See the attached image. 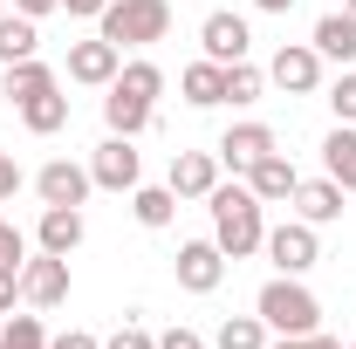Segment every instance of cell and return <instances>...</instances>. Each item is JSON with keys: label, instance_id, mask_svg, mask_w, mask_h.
Listing matches in <instances>:
<instances>
[{"label": "cell", "instance_id": "1", "mask_svg": "<svg viewBox=\"0 0 356 349\" xmlns=\"http://www.w3.org/2000/svg\"><path fill=\"white\" fill-rule=\"evenodd\" d=\"M213 240H220L226 261H247V254H261L267 240V219H261V199L247 192V185H213Z\"/></svg>", "mask_w": 356, "mask_h": 349}, {"label": "cell", "instance_id": "2", "mask_svg": "<svg viewBox=\"0 0 356 349\" xmlns=\"http://www.w3.org/2000/svg\"><path fill=\"white\" fill-rule=\"evenodd\" d=\"M254 315H261L274 336H315V322H322V302L302 288V274H274L261 295H254Z\"/></svg>", "mask_w": 356, "mask_h": 349}, {"label": "cell", "instance_id": "3", "mask_svg": "<svg viewBox=\"0 0 356 349\" xmlns=\"http://www.w3.org/2000/svg\"><path fill=\"white\" fill-rule=\"evenodd\" d=\"M172 35V0H110L103 7V42L117 48H151Z\"/></svg>", "mask_w": 356, "mask_h": 349}, {"label": "cell", "instance_id": "4", "mask_svg": "<svg viewBox=\"0 0 356 349\" xmlns=\"http://www.w3.org/2000/svg\"><path fill=\"white\" fill-rule=\"evenodd\" d=\"M261 247H267V261H274V274H309V267L322 261V240H315L309 219H288V226H274Z\"/></svg>", "mask_w": 356, "mask_h": 349}, {"label": "cell", "instance_id": "5", "mask_svg": "<svg viewBox=\"0 0 356 349\" xmlns=\"http://www.w3.org/2000/svg\"><path fill=\"white\" fill-rule=\"evenodd\" d=\"M172 274H178V288H185V295H213V288L226 281L220 240H185V247H178V261H172Z\"/></svg>", "mask_w": 356, "mask_h": 349}, {"label": "cell", "instance_id": "6", "mask_svg": "<svg viewBox=\"0 0 356 349\" xmlns=\"http://www.w3.org/2000/svg\"><path fill=\"white\" fill-rule=\"evenodd\" d=\"M89 178H96L103 192H137V144L110 131L96 151H89Z\"/></svg>", "mask_w": 356, "mask_h": 349}, {"label": "cell", "instance_id": "7", "mask_svg": "<svg viewBox=\"0 0 356 349\" xmlns=\"http://www.w3.org/2000/svg\"><path fill=\"white\" fill-rule=\"evenodd\" d=\"M267 83L288 89V96H309V89L322 83V55H315V42H288L274 62H267Z\"/></svg>", "mask_w": 356, "mask_h": 349}, {"label": "cell", "instance_id": "8", "mask_svg": "<svg viewBox=\"0 0 356 349\" xmlns=\"http://www.w3.org/2000/svg\"><path fill=\"white\" fill-rule=\"evenodd\" d=\"M21 302H35V308L69 302V261H62V254H35V261H21Z\"/></svg>", "mask_w": 356, "mask_h": 349}, {"label": "cell", "instance_id": "9", "mask_svg": "<svg viewBox=\"0 0 356 349\" xmlns=\"http://www.w3.org/2000/svg\"><path fill=\"white\" fill-rule=\"evenodd\" d=\"M117 69H124V48L117 42H76L69 48V83H89V89H110L117 83Z\"/></svg>", "mask_w": 356, "mask_h": 349}, {"label": "cell", "instance_id": "10", "mask_svg": "<svg viewBox=\"0 0 356 349\" xmlns=\"http://www.w3.org/2000/svg\"><path fill=\"white\" fill-rule=\"evenodd\" d=\"M199 48H206V62H247V48H254V35H247V21L240 14H206V28H199Z\"/></svg>", "mask_w": 356, "mask_h": 349}, {"label": "cell", "instance_id": "11", "mask_svg": "<svg viewBox=\"0 0 356 349\" xmlns=\"http://www.w3.org/2000/svg\"><path fill=\"white\" fill-rule=\"evenodd\" d=\"M89 165H69V158H55V165H42L35 172V192H42V206H83L89 199Z\"/></svg>", "mask_w": 356, "mask_h": 349}, {"label": "cell", "instance_id": "12", "mask_svg": "<svg viewBox=\"0 0 356 349\" xmlns=\"http://www.w3.org/2000/svg\"><path fill=\"white\" fill-rule=\"evenodd\" d=\"M220 185V151H172V192L178 199H213Z\"/></svg>", "mask_w": 356, "mask_h": 349}, {"label": "cell", "instance_id": "13", "mask_svg": "<svg viewBox=\"0 0 356 349\" xmlns=\"http://www.w3.org/2000/svg\"><path fill=\"white\" fill-rule=\"evenodd\" d=\"M295 185H302V172H295L281 151H267L261 165H247V192H254L261 206H274V199H295Z\"/></svg>", "mask_w": 356, "mask_h": 349}, {"label": "cell", "instance_id": "14", "mask_svg": "<svg viewBox=\"0 0 356 349\" xmlns=\"http://www.w3.org/2000/svg\"><path fill=\"white\" fill-rule=\"evenodd\" d=\"M35 240H42V254H62L69 261L83 247V206H42V233Z\"/></svg>", "mask_w": 356, "mask_h": 349}, {"label": "cell", "instance_id": "15", "mask_svg": "<svg viewBox=\"0 0 356 349\" xmlns=\"http://www.w3.org/2000/svg\"><path fill=\"white\" fill-rule=\"evenodd\" d=\"M267 151H274V131H267V124H233V131L220 137V165H233V172L261 165Z\"/></svg>", "mask_w": 356, "mask_h": 349}, {"label": "cell", "instance_id": "16", "mask_svg": "<svg viewBox=\"0 0 356 349\" xmlns=\"http://www.w3.org/2000/svg\"><path fill=\"white\" fill-rule=\"evenodd\" d=\"M295 213L309 219V226L343 219V185H336V178H302V185H295Z\"/></svg>", "mask_w": 356, "mask_h": 349}, {"label": "cell", "instance_id": "17", "mask_svg": "<svg viewBox=\"0 0 356 349\" xmlns=\"http://www.w3.org/2000/svg\"><path fill=\"white\" fill-rule=\"evenodd\" d=\"M322 172L336 178L343 192H356V131L350 124H336V131L322 137Z\"/></svg>", "mask_w": 356, "mask_h": 349}, {"label": "cell", "instance_id": "18", "mask_svg": "<svg viewBox=\"0 0 356 349\" xmlns=\"http://www.w3.org/2000/svg\"><path fill=\"white\" fill-rule=\"evenodd\" d=\"M178 89H185L192 110H213V103H226V69L220 62H192V69L178 76Z\"/></svg>", "mask_w": 356, "mask_h": 349}, {"label": "cell", "instance_id": "19", "mask_svg": "<svg viewBox=\"0 0 356 349\" xmlns=\"http://www.w3.org/2000/svg\"><path fill=\"white\" fill-rule=\"evenodd\" d=\"M21 124H28L35 137H55L62 124H69V96H62V89H42V96H28V103H21Z\"/></svg>", "mask_w": 356, "mask_h": 349}, {"label": "cell", "instance_id": "20", "mask_svg": "<svg viewBox=\"0 0 356 349\" xmlns=\"http://www.w3.org/2000/svg\"><path fill=\"white\" fill-rule=\"evenodd\" d=\"M315 55H322V62H356V28L343 14H322V21H315Z\"/></svg>", "mask_w": 356, "mask_h": 349}, {"label": "cell", "instance_id": "21", "mask_svg": "<svg viewBox=\"0 0 356 349\" xmlns=\"http://www.w3.org/2000/svg\"><path fill=\"white\" fill-rule=\"evenodd\" d=\"M131 213H137V226H151V233H158V226H172L178 192H172V185H137V192H131Z\"/></svg>", "mask_w": 356, "mask_h": 349}, {"label": "cell", "instance_id": "22", "mask_svg": "<svg viewBox=\"0 0 356 349\" xmlns=\"http://www.w3.org/2000/svg\"><path fill=\"white\" fill-rule=\"evenodd\" d=\"M42 89H55V69L48 62H7V83H0V96H14V103H28V96H42Z\"/></svg>", "mask_w": 356, "mask_h": 349}, {"label": "cell", "instance_id": "23", "mask_svg": "<svg viewBox=\"0 0 356 349\" xmlns=\"http://www.w3.org/2000/svg\"><path fill=\"white\" fill-rule=\"evenodd\" d=\"M103 117H110V131H117V137L151 131V103H137V96H124V89H110V96H103Z\"/></svg>", "mask_w": 356, "mask_h": 349}, {"label": "cell", "instance_id": "24", "mask_svg": "<svg viewBox=\"0 0 356 349\" xmlns=\"http://www.w3.org/2000/svg\"><path fill=\"white\" fill-rule=\"evenodd\" d=\"M35 48H42V35L28 14H0V62H28Z\"/></svg>", "mask_w": 356, "mask_h": 349}, {"label": "cell", "instance_id": "25", "mask_svg": "<svg viewBox=\"0 0 356 349\" xmlns=\"http://www.w3.org/2000/svg\"><path fill=\"white\" fill-rule=\"evenodd\" d=\"M110 89H124V96H137V103H158V89H165V69H158V62H124Z\"/></svg>", "mask_w": 356, "mask_h": 349}, {"label": "cell", "instance_id": "26", "mask_svg": "<svg viewBox=\"0 0 356 349\" xmlns=\"http://www.w3.org/2000/svg\"><path fill=\"white\" fill-rule=\"evenodd\" d=\"M213 349H267V322L261 315H226L220 336H213Z\"/></svg>", "mask_w": 356, "mask_h": 349}, {"label": "cell", "instance_id": "27", "mask_svg": "<svg viewBox=\"0 0 356 349\" xmlns=\"http://www.w3.org/2000/svg\"><path fill=\"white\" fill-rule=\"evenodd\" d=\"M0 349H48L42 315H7V322H0Z\"/></svg>", "mask_w": 356, "mask_h": 349}, {"label": "cell", "instance_id": "28", "mask_svg": "<svg viewBox=\"0 0 356 349\" xmlns=\"http://www.w3.org/2000/svg\"><path fill=\"white\" fill-rule=\"evenodd\" d=\"M267 76L254 69V62H226V103H261Z\"/></svg>", "mask_w": 356, "mask_h": 349}, {"label": "cell", "instance_id": "29", "mask_svg": "<svg viewBox=\"0 0 356 349\" xmlns=\"http://www.w3.org/2000/svg\"><path fill=\"white\" fill-rule=\"evenodd\" d=\"M329 110H336V124H356V69H343L329 83Z\"/></svg>", "mask_w": 356, "mask_h": 349}, {"label": "cell", "instance_id": "30", "mask_svg": "<svg viewBox=\"0 0 356 349\" xmlns=\"http://www.w3.org/2000/svg\"><path fill=\"white\" fill-rule=\"evenodd\" d=\"M103 349H158V336H151L144 322H124V329H117V336H110Z\"/></svg>", "mask_w": 356, "mask_h": 349}, {"label": "cell", "instance_id": "31", "mask_svg": "<svg viewBox=\"0 0 356 349\" xmlns=\"http://www.w3.org/2000/svg\"><path fill=\"white\" fill-rule=\"evenodd\" d=\"M14 302H21V267H14V261H0V315H7Z\"/></svg>", "mask_w": 356, "mask_h": 349}, {"label": "cell", "instance_id": "32", "mask_svg": "<svg viewBox=\"0 0 356 349\" xmlns=\"http://www.w3.org/2000/svg\"><path fill=\"white\" fill-rule=\"evenodd\" d=\"M0 261H28V240H21V233H14V226H7V219H0Z\"/></svg>", "mask_w": 356, "mask_h": 349}, {"label": "cell", "instance_id": "33", "mask_svg": "<svg viewBox=\"0 0 356 349\" xmlns=\"http://www.w3.org/2000/svg\"><path fill=\"white\" fill-rule=\"evenodd\" d=\"M158 349H206V336H199V329H165Z\"/></svg>", "mask_w": 356, "mask_h": 349}, {"label": "cell", "instance_id": "34", "mask_svg": "<svg viewBox=\"0 0 356 349\" xmlns=\"http://www.w3.org/2000/svg\"><path fill=\"white\" fill-rule=\"evenodd\" d=\"M14 192H21V165L0 151V199H14Z\"/></svg>", "mask_w": 356, "mask_h": 349}, {"label": "cell", "instance_id": "35", "mask_svg": "<svg viewBox=\"0 0 356 349\" xmlns=\"http://www.w3.org/2000/svg\"><path fill=\"white\" fill-rule=\"evenodd\" d=\"M48 349H103V343H96L89 329H69V336H55V343H48Z\"/></svg>", "mask_w": 356, "mask_h": 349}, {"label": "cell", "instance_id": "36", "mask_svg": "<svg viewBox=\"0 0 356 349\" xmlns=\"http://www.w3.org/2000/svg\"><path fill=\"white\" fill-rule=\"evenodd\" d=\"M62 7H69L76 21H103V7H110V0H62Z\"/></svg>", "mask_w": 356, "mask_h": 349}, {"label": "cell", "instance_id": "37", "mask_svg": "<svg viewBox=\"0 0 356 349\" xmlns=\"http://www.w3.org/2000/svg\"><path fill=\"white\" fill-rule=\"evenodd\" d=\"M62 0H14V14H28V21H42V14H55Z\"/></svg>", "mask_w": 356, "mask_h": 349}, {"label": "cell", "instance_id": "38", "mask_svg": "<svg viewBox=\"0 0 356 349\" xmlns=\"http://www.w3.org/2000/svg\"><path fill=\"white\" fill-rule=\"evenodd\" d=\"M254 7H261V14H288L295 0H254Z\"/></svg>", "mask_w": 356, "mask_h": 349}, {"label": "cell", "instance_id": "39", "mask_svg": "<svg viewBox=\"0 0 356 349\" xmlns=\"http://www.w3.org/2000/svg\"><path fill=\"white\" fill-rule=\"evenodd\" d=\"M267 349H309V336H281V343H267Z\"/></svg>", "mask_w": 356, "mask_h": 349}, {"label": "cell", "instance_id": "40", "mask_svg": "<svg viewBox=\"0 0 356 349\" xmlns=\"http://www.w3.org/2000/svg\"><path fill=\"white\" fill-rule=\"evenodd\" d=\"M309 349H343V343H336V336H322V329H315V336H309Z\"/></svg>", "mask_w": 356, "mask_h": 349}, {"label": "cell", "instance_id": "41", "mask_svg": "<svg viewBox=\"0 0 356 349\" xmlns=\"http://www.w3.org/2000/svg\"><path fill=\"white\" fill-rule=\"evenodd\" d=\"M343 21H350V28H356V0H343Z\"/></svg>", "mask_w": 356, "mask_h": 349}, {"label": "cell", "instance_id": "42", "mask_svg": "<svg viewBox=\"0 0 356 349\" xmlns=\"http://www.w3.org/2000/svg\"><path fill=\"white\" fill-rule=\"evenodd\" d=\"M0 14H7V0H0Z\"/></svg>", "mask_w": 356, "mask_h": 349}, {"label": "cell", "instance_id": "43", "mask_svg": "<svg viewBox=\"0 0 356 349\" xmlns=\"http://www.w3.org/2000/svg\"><path fill=\"white\" fill-rule=\"evenodd\" d=\"M350 349H356V343H350Z\"/></svg>", "mask_w": 356, "mask_h": 349}]
</instances>
